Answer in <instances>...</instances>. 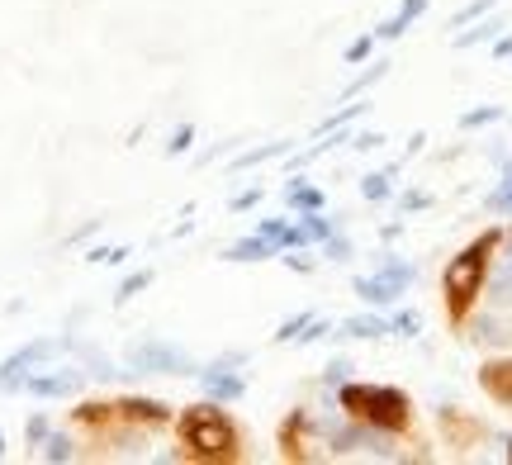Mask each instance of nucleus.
<instances>
[{
    "label": "nucleus",
    "mask_w": 512,
    "mask_h": 465,
    "mask_svg": "<svg viewBox=\"0 0 512 465\" xmlns=\"http://www.w3.org/2000/svg\"><path fill=\"white\" fill-rule=\"evenodd\" d=\"M185 442L200 456H228L233 451V428L223 423L219 413H190L185 418Z\"/></svg>",
    "instance_id": "nucleus-3"
},
{
    "label": "nucleus",
    "mask_w": 512,
    "mask_h": 465,
    "mask_svg": "<svg viewBox=\"0 0 512 465\" xmlns=\"http://www.w3.org/2000/svg\"><path fill=\"white\" fill-rule=\"evenodd\" d=\"M342 404H347L351 413L370 418V423H380V428H403V423H408V399L394 390H347Z\"/></svg>",
    "instance_id": "nucleus-2"
},
{
    "label": "nucleus",
    "mask_w": 512,
    "mask_h": 465,
    "mask_svg": "<svg viewBox=\"0 0 512 465\" xmlns=\"http://www.w3.org/2000/svg\"><path fill=\"white\" fill-rule=\"evenodd\" d=\"M489 252H494V238H484V242H475L465 257L446 271V295H451V314H465L470 304H475V295H479V285H484V266H489Z\"/></svg>",
    "instance_id": "nucleus-1"
}]
</instances>
